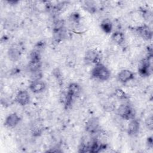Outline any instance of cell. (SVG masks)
I'll list each match as a JSON object with an SVG mask.
<instances>
[{
    "instance_id": "cell-1",
    "label": "cell",
    "mask_w": 153,
    "mask_h": 153,
    "mask_svg": "<svg viewBox=\"0 0 153 153\" xmlns=\"http://www.w3.org/2000/svg\"><path fill=\"white\" fill-rule=\"evenodd\" d=\"M110 75L109 70L100 63L96 64L91 71L92 77L102 81L108 80L110 78Z\"/></svg>"
},
{
    "instance_id": "cell-2",
    "label": "cell",
    "mask_w": 153,
    "mask_h": 153,
    "mask_svg": "<svg viewBox=\"0 0 153 153\" xmlns=\"http://www.w3.org/2000/svg\"><path fill=\"white\" fill-rule=\"evenodd\" d=\"M118 115L122 118L127 120H130L134 118L135 112L133 108L128 104L121 105L117 110Z\"/></svg>"
},
{
    "instance_id": "cell-3",
    "label": "cell",
    "mask_w": 153,
    "mask_h": 153,
    "mask_svg": "<svg viewBox=\"0 0 153 153\" xmlns=\"http://www.w3.org/2000/svg\"><path fill=\"white\" fill-rule=\"evenodd\" d=\"M28 68L29 71L33 74L40 72L41 68V57L38 52L35 51L31 54L30 60L28 64Z\"/></svg>"
},
{
    "instance_id": "cell-4",
    "label": "cell",
    "mask_w": 153,
    "mask_h": 153,
    "mask_svg": "<svg viewBox=\"0 0 153 153\" xmlns=\"http://www.w3.org/2000/svg\"><path fill=\"white\" fill-rule=\"evenodd\" d=\"M84 61L87 64H97L100 61L99 53L94 50H88L84 56Z\"/></svg>"
},
{
    "instance_id": "cell-5",
    "label": "cell",
    "mask_w": 153,
    "mask_h": 153,
    "mask_svg": "<svg viewBox=\"0 0 153 153\" xmlns=\"http://www.w3.org/2000/svg\"><path fill=\"white\" fill-rule=\"evenodd\" d=\"M99 128V121L97 118L92 117L85 123V130L90 134L97 133Z\"/></svg>"
},
{
    "instance_id": "cell-6",
    "label": "cell",
    "mask_w": 153,
    "mask_h": 153,
    "mask_svg": "<svg viewBox=\"0 0 153 153\" xmlns=\"http://www.w3.org/2000/svg\"><path fill=\"white\" fill-rule=\"evenodd\" d=\"M45 83L40 79H34L29 85V89L33 93H42L45 90Z\"/></svg>"
},
{
    "instance_id": "cell-7",
    "label": "cell",
    "mask_w": 153,
    "mask_h": 153,
    "mask_svg": "<svg viewBox=\"0 0 153 153\" xmlns=\"http://www.w3.org/2000/svg\"><path fill=\"white\" fill-rule=\"evenodd\" d=\"M20 116L16 112L9 114L5 118L4 124L9 128H14L16 127L20 121Z\"/></svg>"
},
{
    "instance_id": "cell-8",
    "label": "cell",
    "mask_w": 153,
    "mask_h": 153,
    "mask_svg": "<svg viewBox=\"0 0 153 153\" xmlns=\"http://www.w3.org/2000/svg\"><path fill=\"white\" fill-rule=\"evenodd\" d=\"M136 32L140 36H141L142 38L146 40H149L152 38V30L151 28L146 25L138 26L136 28Z\"/></svg>"
},
{
    "instance_id": "cell-9",
    "label": "cell",
    "mask_w": 153,
    "mask_h": 153,
    "mask_svg": "<svg viewBox=\"0 0 153 153\" xmlns=\"http://www.w3.org/2000/svg\"><path fill=\"white\" fill-rule=\"evenodd\" d=\"M16 101L21 106L27 105L30 102V95L26 90L19 91L16 96Z\"/></svg>"
},
{
    "instance_id": "cell-10",
    "label": "cell",
    "mask_w": 153,
    "mask_h": 153,
    "mask_svg": "<svg viewBox=\"0 0 153 153\" xmlns=\"http://www.w3.org/2000/svg\"><path fill=\"white\" fill-rule=\"evenodd\" d=\"M117 78L120 82L125 84L134 79V74L130 70L123 69L118 73Z\"/></svg>"
},
{
    "instance_id": "cell-11",
    "label": "cell",
    "mask_w": 153,
    "mask_h": 153,
    "mask_svg": "<svg viewBox=\"0 0 153 153\" xmlns=\"http://www.w3.org/2000/svg\"><path fill=\"white\" fill-rule=\"evenodd\" d=\"M140 129V123L139 121L133 118L130 120L128 127H127V133L130 136H136L139 131Z\"/></svg>"
},
{
    "instance_id": "cell-12",
    "label": "cell",
    "mask_w": 153,
    "mask_h": 153,
    "mask_svg": "<svg viewBox=\"0 0 153 153\" xmlns=\"http://www.w3.org/2000/svg\"><path fill=\"white\" fill-rule=\"evenodd\" d=\"M151 62L149 58L145 59L141 62L140 66L139 68V72L143 76H147L151 72Z\"/></svg>"
},
{
    "instance_id": "cell-13",
    "label": "cell",
    "mask_w": 153,
    "mask_h": 153,
    "mask_svg": "<svg viewBox=\"0 0 153 153\" xmlns=\"http://www.w3.org/2000/svg\"><path fill=\"white\" fill-rule=\"evenodd\" d=\"M80 92V86L77 83L72 82L69 85L66 93L72 97L74 99H75L76 97H78V96H79Z\"/></svg>"
},
{
    "instance_id": "cell-14",
    "label": "cell",
    "mask_w": 153,
    "mask_h": 153,
    "mask_svg": "<svg viewBox=\"0 0 153 153\" xmlns=\"http://www.w3.org/2000/svg\"><path fill=\"white\" fill-rule=\"evenodd\" d=\"M105 145L102 143L100 141L94 140L89 145V152L93 153L99 152L102 149L105 148Z\"/></svg>"
},
{
    "instance_id": "cell-15",
    "label": "cell",
    "mask_w": 153,
    "mask_h": 153,
    "mask_svg": "<svg viewBox=\"0 0 153 153\" xmlns=\"http://www.w3.org/2000/svg\"><path fill=\"white\" fill-rule=\"evenodd\" d=\"M20 54H21L20 49L16 45L12 46L9 49L8 56L10 59L12 60H14V61L17 60L19 58Z\"/></svg>"
},
{
    "instance_id": "cell-16",
    "label": "cell",
    "mask_w": 153,
    "mask_h": 153,
    "mask_svg": "<svg viewBox=\"0 0 153 153\" xmlns=\"http://www.w3.org/2000/svg\"><path fill=\"white\" fill-rule=\"evenodd\" d=\"M111 39L115 43L118 45H121L124 42L125 36L122 32L115 31L112 34Z\"/></svg>"
},
{
    "instance_id": "cell-17",
    "label": "cell",
    "mask_w": 153,
    "mask_h": 153,
    "mask_svg": "<svg viewBox=\"0 0 153 153\" xmlns=\"http://www.w3.org/2000/svg\"><path fill=\"white\" fill-rule=\"evenodd\" d=\"M100 26L102 30L106 33H110L112 30V23L108 19L102 20Z\"/></svg>"
},
{
    "instance_id": "cell-18",
    "label": "cell",
    "mask_w": 153,
    "mask_h": 153,
    "mask_svg": "<svg viewBox=\"0 0 153 153\" xmlns=\"http://www.w3.org/2000/svg\"><path fill=\"white\" fill-rule=\"evenodd\" d=\"M114 94L117 98L120 100H126L128 98L127 94L126 92L121 88H117L115 90Z\"/></svg>"
},
{
    "instance_id": "cell-19",
    "label": "cell",
    "mask_w": 153,
    "mask_h": 153,
    "mask_svg": "<svg viewBox=\"0 0 153 153\" xmlns=\"http://www.w3.org/2000/svg\"><path fill=\"white\" fill-rule=\"evenodd\" d=\"M153 122H152V117L148 118L146 121V126L147 128L149 130L152 129V126H153Z\"/></svg>"
},
{
    "instance_id": "cell-20",
    "label": "cell",
    "mask_w": 153,
    "mask_h": 153,
    "mask_svg": "<svg viewBox=\"0 0 153 153\" xmlns=\"http://www.w3.org/2000/svg\"><path fill=\"white\" fill-rule=\"evenodd\" d=\"M148 144L149 145L152 147V140L151 137L148 138Z\"/></svg>"
}]
</instances>
